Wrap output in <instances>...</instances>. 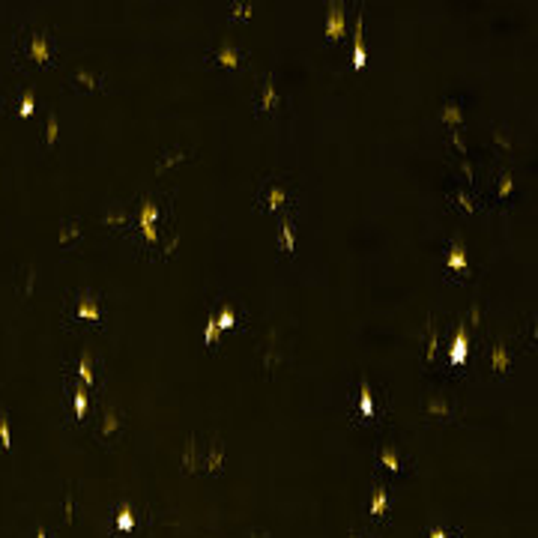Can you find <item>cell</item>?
Instances as JSON below:
<instances>
[{"mask_svg":"<svg viewBox=\"0 0 538 538\" xmlns=\"http://www.w3.org/2000/svg\"><path fill=\"white\" fill-rule=\"evenodd\" d=\"M183 470L201 476L224 473V439L218 433H195L183 448Z\"/></svg>","mask_w":538,"mask_h":538,"instance_id":"6da1fadb","label":"cell"},{"mask_svg":"<svg viewBox=\"0 0 538 538\" xmlns=\"http://www.w3.org/2000/svg\"><path fill=\"white\" fill-rule=\"evenodd\" d=\"M12 57L18 66L27 69H48L57 60V39L48 27H30L21 30L12 42Z\"/></svg>","mask_w":538,"mask_h":538,"instance_id":"7a4b0ae2","label":"cell"},{"mask_svg":"<svg viewBox=\"0 0 538 538\" xmlns=\"http://www.w3.org/2000/svg\"><path fill=\"white\" fill-rule=\"evenodd\" d=\"M69 305H72V311L66 314L69 320H90L93 326H105V305L96 290H78L69 299Z\"/></svg>","mask_w":538,"mask_h":538,"instance_id":"3957f363","label":"cell"},{"mask_svg":"<svg viewBox=\"0 0 538 538\" xmlns=\"http://www.w3.org/2000/svg\"><path fill=\"white\" fill-rule=\"evenodd\" d=\"M275 108H278V84H275V75H266L257 96V114H272Z\"/></svg>","mask_w":538,"mask_h":538,"instance_id":"277c9868","label":"cell"},{"mask_svg":"<svg viewBox=\"0 0 538 538\" xmlns=\"http://www.w3.org/2000/svg\"><path fill=\"white\" fill-rule=\"evenodd\" d=\"M326 39H329V42L344 39V6H341V3H329V15H326Z\"/></svg>","mask_w":538,"mask_h":538,"instance_id":"5b68a950","label":"cell"},{"mask_svg":"<svg viewBox=\"0 0 538 538\" xmlns=\"http://www.w3.org/2000/svg\"><path fill=\"white\" fill-rule=\"evenodd\" d=\"M215 60H218V66H221V69H236V66H242L245 54H242V48H239V45H233V42H224V45L218 48Z\"/></svg>","mask_w":538,"mask_h":538,"instance_id":"8992f818","label":"cell"},{"mask_svg":"<svg viewBox=\"0 0 538 538\" xmlns=\"http://www.w3.org/2000/svg\"><path fill=\"white\" fill-rule=\"evenodd\" d=\"M72 75H75L78 87H84V90H93V93H99V90L105 87V75H99V72H93V69H87V66H78Z\"/></svg>","mask_w":538,"mask_h":538,"instance_id":"52a82bcc","label":"cell"},{"mask_svg":"<svg viewBox=\"0 0 538 538\" xmlns=\"http://www.w3.org/2000/svg\"><path fill=\"white\" fill-rule=\"evenodd\" d=\"M284 204H290L287 186H281V183H269V186H266V207H269V213L281 210Z\"/></svg>","mask_w":538,"mask_h":538,"instance_id":"ba28073f","label":"cell"},{"mask_svg":"<svg viewBox=\"0 0 538 538\" xmlns=\"http://www.w3.org/2000/svg\"><path fill=\"white\" fill-rule=\"evenodd\" d=\"M362 36H365V15H359V21H356V36H353V54H356V60H353V69H362L365 66V48H362Z\"/></svg>","mask_w":538,"mask_h":538,"instance_id":"9c48e42d","label":"cell"},{"mask_svg":"<svg viewBox=\"0 0 538 538\" xmlns=\"http://www.w3.org/2000/svg\"><path fill=\"white\" fill-rule=\"evenodd\" d=\"M99 433L102 436H111V433H117L120 428H123V419L117 416V410H105V413H99Z\"/></svg>","mask_w":538,"mask_h":538,"instance_id":"30bf717a","label":"cell"},{"mask_svg":"<svg viewBox=\"0 0 538 538\" xmlns=\"http://www.w3.org/2000/svg\"><path fill=\"white\" fill-rule=\"evenodd\" d=\"M78 380H81L84 386H93V383H96V377H93V356H90V350H84L81 359H78Z\"/></svg>","mask_w":538,"mask_h":538,"instance_id":"8fae6325","label":"cell"},{"mask_svg":"<svg viewBox=\"0 0 538 538\" xmlns=\"http://www.w3.org/2000/svg\"><path fill=\"white\" fill-rule=\"evenodd\" d=\"M281 245L284 251H296V233H293V215H284L281 218Z\"/></svg>","mask_w":538,"mask_h":538,"instance_id":"7c38bea8","label":"cell"},{"mask_svg":"<svg viewBox=\"0 0 538 538\" xmlns=\"http://www.w3.org/2000/svg\"><path fill=\"white\" fill-rule=\"evenodd\" d=\"M78 233H81V221H78V218H66V221L60 224L57 242H60V245H66V242H69V239H75Z\"/></svg>","mask_w":538,"mask_h":538,"instance_id":"4fadbf2b","label":"cell"},{"mask_svg":"<svg viewBox=\"0 0 538 538\" xmlns=\"http://www.w3.org/2000/svg\"><path fill=\"white\" fill-rule=\"evenodd\" d=\"M490 356H493V368H496L499 374H505V371H508V365H511V359H508V347H505V344H496Z\"/></svg>","mask_w":538,"mask_h":538,"instance_id":"5bb4252c","label":"cell"},{"mask_svg":"<svg viewBox=\"0 0 538 538\" xmlns=\"http://www.w3.org/2000/svg\"><path fill=\"white\" fill-rule=\"evenodd\" d=\"M72 404H75V419L81 422L84 419V407H87V392H84V383H75V392H72Z\"/></svg>","mask_w":538,"mask_h":538,"instance_id":"9a60e30c","label":"cell"},{"mask_svg":"<svg viewBox=\"0 0 538 538\" xmlns=\"http://www.w3.org/2000/svg\"><path fill=\"white\" fill-rule=\"evenodd\" d=\"M0 448H9V413L0 410Z\"/></svg>","mask_w":538,"mask_h":538,"instance_id":"2e32d148","label":"cell"},{"mask_svg":"<svg viewBox=\"0 0 538 538\" xmlns=\"http://www.w3.org/2000/svg\"><path fill=\"white\" fill-rule=\"evenodd\" d=\"M439 120H442V123H461V108H458L455 102L445 105V111L439 114Z\"/></svg>","mask_w":538,"mask_h":538,"instance_id":"e0dca14e","label":"cell"},{"mask_svg":"<svg viewBox=\"0 0 538 538\" xmlns=\"http://www.w3.org/2000/svg\"><path fill=\"white\" fill-rule=\"evenodd\" d=\"M215 335H218V320H215V317H210V320H207V332H204V341H207V344H213V341H215Z\"/></svg>","mask_w":538,"mask_h":538,"instance_id":"ac0fdd59","label":"cell"},{"mask_svg":"<svg viewBox=\"0 0 538 538\" xmlns=\"http://www.w3.org/2000/svg\"><path fill=\"white\" fill-rule=\"evenodd\" d=\"M117 514H120V526H123V529H132V523H135V520H132V508H129V505H120Z\"/></svg>","mask_w":538,"mask_h":538,"instance_id":"d6986e66","label":"cell"},{"mask_svg":"<svg viewBox=\"0 0 538 538\" xmlns=\"http://www.w3.org/2000/svg\"><path fill=\"white\" fill-rule=\"evenodd\" d=\"M380 458H383V464H386L389 470H401V467H398V455H395V448H383V455H380Z\"/></svg>","mask_w":538,"mask_h":538,"instance_id":"ffe728a7","label":"cell"},{"mask_svg":"<svg viewBox=\"0 0 538 538\" xmlns=\"http://www.w3.org/2000/svg\"><path fill=\"white\" fill-rule=\"evenodd\" d=\"M45 141L54 144L57 141V114H48V132H45Z\"/></svg>","mask_w":538,"mask_h":538,"instance_id":"44dd1931","label":"cell"},{"mask_svg":"<svg viewBox=\"0 0 538 538\" xmlns=\"http://www.w3.org/2000/svg\"><path fill=\"white\" fill-rule=\"evenodd\" d=\"M464 356H467V338H464V332H461V338H458V344H455V353H452V359H455V362H461Z\"/></svg>","mask_w":538,"mask_h":538,"instance_id":"7402d4cb","label":"cell"},{"mask_svg":"<svg viewBox=\"0 0 538 538\" xmlns=\"http://www.w3.org/2000/svg\"><path fill=\"white\" fill-rule=\"evenodd\" d=\"M233 18H251V3H233Z\"/></svg>","mask_w":538,"mask_h":538,"instance_id":"603a6c76","label":"cell"},{"mask_svg":"<svg viewBox=\"0 0 538 538\" xmlns=\"http://www.w3.org/2000/svg\"><path fill=\"white\" fill-rule=\"evenodd\" d=\"M215 320H218V329H230V326L236 323V320H233V314H230L227 308H224V311H221V314H218Z\"/></svg>","mask_w":538,"mask_h":538,"instance_id":"cb8c5ba5","label":"cell"},{"mask_svg":"<svg viewBox=\"0 0 538 538\" xmlns=\"http://www.w3.org/2000/svg\"><path fill=\"white\" fill-rule=\"evenodd\" d=\"M383 508H386V493H383V490H377V493H374V502H371V511H374V514H380Z\"/></svg>","mask_w":538,"mask_h":538,"instance_id":"d4e9b609","label":"cell"},{"mask_svg":"<svg viewBox=\"0 0 538 538\" xmlns=\"http://www.w3.org/2000/svg\"><path fill=\"white\" fill-rule=\"evenodd\" d=\"M33 105H36V102H33V93H27V96L21 99V117H30V114H33Z\"/></svg>","mask_w":538,"mask_h":538,"instance_id":"484cf974","label":"cell"},{"mask_svg":"<svg viewBox=\"0 0 538 538\" xmlns=\"http://www.w3.org/2000/svg\"><path fill=\"white\" fill-rule=\"evenodd\" d=\"M362 413L371 416V395H368V386H362Z\"/></svg>","mask_w":538,"mask_h":538,"instance_id":"4316f807","label":"cell"},{"mask_svg":"<svg viewBox=\"0 0 538 538\" xmlns=\"http://www.w3.org/2000/svg\"><path fill=\"white\" fill-rule=\"evenodd\" d=\"M452 266H455V269H464V266H467V257H464V251H461V254H452Z\"/></svg>","mask_w":538,"mask_h":538,"instance_id":"83f0119b","label":"cell"},{"mask_svg":"<svg viewBox=\"0 0 538 538\" xmlns=\"http://www.w3.org/2000/svg\"><path fill=\"white\" fill-rule=\"evenodd\" d=\"M428 410H430V413H445L448 407H445V401H430V404H428Z\"/></svg>","mask_w":538,"mask_h":538,"instance_id":"f1b7e54d","label":"cell"},{"mask_svg":"<svg viewBox=\"0 0 538 538\" xmlns=\"http://www.w3.org/2000/svg\"><path fill=\"white\" fill-rule=\"evenodd\" d=\"M36 538H48V535H45V529H42V526H39V529H36Z\"/></svg>","mask_w":538,"mask_h":538,"instance_id":"f546056e","label":"cell"},{"mask_svg":"<svg viewBox=\"0 0 538 538\" xmlns=\"http://www.w3.org/2000/svg\"><path fill=\"white\" fill-rule=\"evenodd\" d=\"M433 538H442V535H439V532H433Z\"/></svg>","mask_w":538,"mask_h":538,"instance_id":"4dcf8cb0","label":"cell"}]
</instances>
